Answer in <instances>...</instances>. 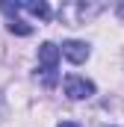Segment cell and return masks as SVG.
I'll return each mask as SVG.
<instances>
[{
  "mask_svg": "<svg viewBox=\"0 0 124 127\" xmlns=\"http://www.w3.org/2000/svg\"><path fill=\"white\" fill-rule=\"evenodd\" d=\"M59 127H80V124H74V121H62Z\"/></svg>",
  "mask_w": 124,
  "mask_h": 127,
  "instance_id": "obj_7",
  "label": "cell"
},
{
  "mask_svg": "<svg viewBox=\"0 0 124 127\" xmlns=\"http://www.w3.org/2000/svg\"><path fill=\"white\" fill-rule=\"evenodd\" d=\"M65 95L71 100H86L94 95V83L80 77V74H71V77H65Z\"/></svg>",
  "mask_w": 124,
  "mask_h": 127,
  "instance_id": "obj_3",
  "label": "cell"
},
{
  "mask_svg": "<svg viewBox=\"0 0 124 127\" xmlns=\"http://www.w3.org/2000/svg\"><path fill=\"white\" fill-rule=\"evenodd\" d=\"M62 56H65L68 62H74V65H83L86 59H89V44H86V41L71 38V41H65V44H62Z\"/></svg>",
  "mask_w": 124,
  "mask_h": 127,
  "instance_id": "obj_4",
  "label": "cell"
},
{
  "mask_svg": "<svg viewBox=\"0 0 124 127\" xmlns=\"http://www.w3.org/2000/svg\"><path fill=\"white\" fill-rule=\"evenodd\" d=\"M56 68H59V47L44 41L38 47V74H41V83L44 86H53L56 83Z\"/></svg>",
  "mask_w": 124,
  "mask_h": 127,
  "instance_id": "obj_2",
  "label": "cell"
},
{
  "mask_svg": "<svg viewBox=\"0 0 124 127\" xmlns=\"http://www.w3.org/2000/svg\"><path fill=\"white\" fill-rule=\"evenodd\" d=\"M118 15H121V18H124V3H118Z\"/></svg>",
  "mask_w": 124,
  "mask_h": 127,
  "instance_id": "obj_8",
  "label": "cell"
},
{
  "mask_svg": "<svg viewBox=\"0 0 124 127\" xmlns=\"http://www.w3.org/2000/svg\"><path fill=\"white\" fill-rule=\"evenodd\" d=\"M21 9L30 12V15H35V18H41V21L50 18V6H47L44 0H27V3H21Z\"/></svg>",
  "mask_w": 124,
  "mask_h": 127,
  "instance_id": "obj_5",
  "label": "cell"
},
{
  "mask_svg": "<svg viewBox=\"0 0 124 127\" xmlns=\"http://www.w3.org/2000/svg\"><path fill=\"white\" fill-rule=\"evenodd\" d=\"M9 30H12V32H18V35H30L32 27L27 24V21H21V18H12V21H9Z\"/></svg>",
  "mask_w": 124,
  "mask_h": 127,
  "instance_id": "obj_6",
  "label": "cell"
},
{
  "mask_svg": "<svg viewBox=\"0 0 124 127\" xmlns=\"http://www.w3.org/2000/svg\"><path fill=\"white\" fill-rule=\"evenodd\" d=\"M103 9H106L103 3H83V0H74V3H62L59 18L68 21V24H74V27H80V24L92 21L94 15H100Z\"/></svg>",
  "mask_w": 124,
  "mask_h": 127,
  "instance_id": "obj_1",
  "label": "cell"
}]
</instances>
